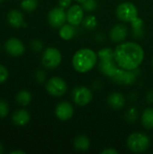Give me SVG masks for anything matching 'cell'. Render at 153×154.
I'll use <instances>...</instances> for the list:
<instances>
[{
  "instance_id": "cell-35",
  "label": "cell",
  "mask_w": 153,
  "mask_h": 154,
  "mask_svg": "<svg viewBox=\"0 0 153 154\" xmlns=\"http://www.w3.org/2000/svg\"><path fill=\"white\" fill-rule=\"evenodd\" d=\"M3 1H4V0H0V3H2Z\"/></svg>"
},
{
  "instance_id": "cell-30",
  "label": "cell",
  "mask_w": 153,
  "mask_h": 154,
  "mask_svg": "<svg viewBox=\"0 0 153 154\" xmlns=\"http://www.w3.org/2000/svg\"><path fill=\"white\" fill-rule=\"evenodd\" d=\"M60 6L62 8H68L71 5V0H59Z\"/></svg>"
},
{
  "instance_id": "cell-21",
  "label": "cell",
  "mask_w": 153,
  "mask_h": 154,
  "mask_svg": "<svg viewBox=\"0 0 153 154\" xmlns=\"http://www.w3.org/2000/svg\"><path fill=\"white\" fill-rule=\"evenodd\" d=\"M132 27L133 31V34L136 37H141L143 35V21L140 17L134 19L132 23Z\"/></svg>"
},
{
  "instance_id": "cell-6",
  "label": "cell",
  "mask_w": 153,
  "mask_h": 154,
  "mask_svg": "<svg viewBox=\"0 0 153 154\" xmlns=\"http://www.w3.org/2000/svg\"><path fill=\"white\" fill-rule=\"evenodd\" d=\"M41 61L44 67L48 69H55L61 62L60 51L56 48H47L41 58Z\"/></svg>"
},
{
  "instance_id": "cell-12",
  "label": "cell",
  "mask_w": 153,
  "mask_h": 154,
  "mask_svg": "<svg viewBox=\"0 0 153 154\" xmlns=\"http://www.w3.org/2000/svg\"><path fill=\"white\" fill-rule=\"evenodd\" d=\"M5 48L6 52L11 55V56H21L23 52H24V46L23 44V42L18 40L17 38H11L9 39L5 44Z\"/></svg>"
},
{
  "instance_id": "cell-33",
  "label": "cell",
  "mask_w": 153,
  "mask_h": 154,
  "mask_svg": "<svg viewBox=\"0 0 153 154\" xmlns=\"http://www.w3.org/2000/svg\"><path fill=\"white\" fill-rule=\"evenodd\" d=\"M4 151H5V150H4V147H3V145L0 143V154L3 153V152H4Z\"/></svg>"
},
{
  "instance_id": "cell-36",
  "label": "cell",
  "mask_w": 153,
  "mask_h": 154,
  "mask_svg": "<svg viewBox=\"0 0 153 154\" xmlns=\"http://www.w3.org/2000/svg\"><path fill=\"white\" fill-rule=\"evenodd\" d=\"M152 64H153V60H152Z\"/></svg>"
},
{
  "instance_id": "cell-22",
  "label": "cell",
  "mask_w": 153,
  "mask_h": 154,
  "mask_svg": "<svg viewBox=\"0 0 153 154\" xmlns=\"http://www.w3.org/2000/svg\"><path fill=\"white\" fill-rule=\"evenodd\" d=\"M32 101V95L26 90H22L16 95V102L22 106H27Z\"/></svg>"
},
{
  "instance_id": "cell-11",
  "label": "cell",
  "mask_w": 153,
  "mask_h": 154,
  "mask_svg": "<svg viewBox=\"0 0 153 154\" xmlns=\"http://www.w3.org/2000/svg\"><path fill=\"white\" fill-rule=\"evenodd\" d=\"M99 60L100 61L98 67L100 71L106 76L112 79L119 69L115 65L116 62L115 60V58H106V59H99Z\"/></svg>"
},
{
  "instance_id": "cell-24",
  "label": "cell",
  "mask_w": 153,
  "mask_h": 154,
  "mask_svg": "<svg viewBox=\"0 0 153 154\" xmlns=\"http://www.w3.org/2000/svg\"><path fill=\"white\" fill-rule=\"evenodd\" d=\"M83 23H84V26L87 29L92 30V29H94L96 26V23L97 22H96V18L94 15H88V16H87L84 19Z\"/></svg>"
},
{
  "instance_id": "cell-15",
  "label": "cell",
  "mask_w": 153,
  "mask_h": 154,
  "mask_svg": "<svg viewBox=\"0 0 153 154\" xmlns=\"http://www.w3.org/2000/svg\"><path fill=\"white\" fill-rule=\"evenodd\" d=\"M107 103L110 107H112L115 110H119L122 109L124 105H125V98L124 97L118 92L112 93L108 98H107Z\"/></svg>"
},
{
  "instance_id": "cell-23",
  "label": "cell",
  "mask_w": 153,
  "mask_h": 154,
  "mask_svg": "<svg viewBox=\"0 0 153 154\" xmlns=\"http://www.w3.org/2000/svg\"><path fill=\"white\" fill-rule=\"evenodd\" d=\"M21 6L26 12H32L38 6V0H23Z\"/></svg>"
},
{
  "instance_id": "cell-10",
  "label": "cell",
  "mask_w": 153,
  "mask_h": 154,
  "mask_svg": "<svg viewBox=\"0 0 153 154\" xmlns=\"http://www.w3.org/2000/svg\"><path fill=\"white\" fill-rule=\"evenodd\" d=\"M84 18L83 7L78 5H72L67 12V21L73 26L80 24Z\"/></svg>"
},
{
  "instance_id": "cell-13",
  "label": "cell",
  "mask_w": 153,
  "mask_h": 154,
  "mask_svg": "<svg viewBox=\"0 0 153 154\" xmlns=\"http://www.w3.org/2000/svg\"><path fill=\"white\" fill-rule=\"evenodd\" d=\"M55 114H56V116L60 120L68 121L72 117V116L74 114V109H73V106H71V104L64 101V102L60 103L57 106Z\"/></svg>"
},
{
  "instance_id": "cell-32",
  "label": "cell",
  "mask_w": 153,
  "mask_h": 154,
  "mask_svg": "<svg viewBox=\"0 0 153 154\" xmlns=\"http://www.w3.org/2000/svg\"><path fill=\"white\" fill-rule=\"evenodd\" d=\"M11 154H14V153H21V154H24V152H22V151H13L10 152Z\"/></svg>"
},
{
  "instance_id": "cell-16",
  "label": "cell",
  "mask_w": 153,
  "mask_h": 154,
  "mask_svg": "<svg viewBox=\"0 0 153 154\" xmlns=\"http://www.w3.org/2000/svg\"><path fill=\"white\" fill-rule=\"evenodd\" d=\"M12 119H13V122L16 125L23 126V125H27L28 122L30 121V114L24 109L17 110L14 113Z\"/></svg>"
},
{
  "instance_id": "cell-18",
  "label": "cell",
  "mask_w": 153,
  "mask_h": 154,
  "mask_svg": "<svg viewBox=\"0 0 153 154\" xmlns=\"http://www.w3.org/2000/svg\"><path fill=\"white\" fill-rule=\"evenodd\" d=\"M90 142L89 139L85 135H79L74 140V147L79 152H86L89 149Z\"/></svg>"
},
{
  "instance_id": "cell-26",
  "label": "cell",
  "mask_w": 153,
  "mask_h": 154,
  "mask_svg": "<svg viewBox=\"0 0 153 154\" xmlns=\"http://www.w3.org/2000/svg\"><path fill=\"white\" fill-rule=\"evenodd\" d=\"M9 113V106L6 101L0 100V118L5 117Z\"/></svg>"
},
{
  "instance_id": "cell-7",
  "label": "cell",
  "mask_w": 153,
  "mask_h": 154,
  "mask_svg": "<svg viewBox=\"0 0 153 154\" xmlns=\"http://www.w3.org/2000/svg\"><path fill=\"white\" fill-rule=\"evenodd\" d=\"M72 97L75 104L80 106L88 105L93 98L91 91L86 87H77L76 88H74L72 92Z\"/></svg>"
},
{
  "instance_id": "cell-19",
  "label": "cell",
  "mask_w": 153,
  "mask_h": 154,
  "mask_svg": "<svg viewBox=\"0 0 153 154\" xmlns=\"http://www.w3.org/2000/svg\"><path fill=\"white\" fill-rule=\"evenodd\" d=\"M142 124L146 129H153V108L149 107L143 111Z\"/></svg>"
},
{
  "instance_id": "cell-34",
  "label": "cell",
  "mask_w": 153,
  "mask_h": 154,
  "mask_svg": "<svg viewBox=\"0 0 153 154\" xmlns=\"http://www.w3.org/2000/svg\"><path fill=\"white\" fill-rule=\"evenodd\" d=\"M75 1H77V2H78V3H83V2H85L86 0H75Z\"/></svg>"
},
{
  "instance_id": "cell-25",
  "label": "cell",
  "mask_w": 153,
  "mask_h": 154,
  "mask_svg": "<svg viewBox=\"0 0 153 154\" xmlns=\"http://www.w3.org/2000/svg\"><path fill=\"white\" fill-rule=\"evenodd\" d=\"M82 4H83V6H82L83 9L86 10V11H87V12L94 11L97 7L96 0H86Z\"/></svg>"
},
{
  "instance_id": "cell-4",
  "label": "cell",
  "mask_w": 153,
  "mask_h": 154,
  "mask_svg": "<svg viewBox=\"0 0 153 154\" xmlns=\"http://www.w3.org/2000/svg\"><path fill=\"white\" fill-rule=\"evenodd\" d=\"M115 13L119 20L126 23H132L138 17V9L135 5L131 2H124L120 4L116 8Z\"/></svg>"
},
{
  "instance_id": "cell-14",
  "label": "cell",
  "mask_w": 153,
  "mask_h": 154,
  "mask_svg": "<svg viewBox=\"0 0 153 154\" xmlns=\"http://www.w3.org/2000/svg\"><path fill=\"white\" fill-rule=\"evenodd\" d=\"M128 34L127 27L124 24H116L110 31V38L114 42H124Z\"/></svg>"
},
{
  "instance_id": "cell-31",
  "label": "cell",
  "mask_w": 153,
  "mask_h": 154,
  "mask_svg": "<svg viewBox=\"0 0 153 154\" xmlns=\"http://www.w3.org/2000/svg\"><path fill=\"white\" fill-rule=\"evenodd\" d=\"M102 154H117L118 152L115 150V149H113V148H107V149H105L104 151L101 152Z\"/></svg>"
},
{
  "instance_id": "cell-9",
  "label": "cell",
  "mask_w": 153,
  "mask_h": 154,
  "mask_svg": "<svg viewBox=\"0 0 153 154\" xmlns=\"http://www.w3.org/2000/svg\"><path fill=\"white\" fill-rule=\"evenodd\" d=\"M112 79L121 85H132L136 80V76L133 70H126L119 67L115 75L112 78Z\"/></svg>"
},
{
  "instance_id": "cell-2",
  "label": "cell",
  "mask_w": 153,
  "mask_h": 154,
  "mask_svg": "<svg viewBox=\"0 0 153 154\" xmlns=\"http://www.w3.org/2000/svg\"><path fill=\"white\" fill-rule=\"evenodd\" d=\"M97 58V54L91 49H80L72 58L73 68L79 73L88 72L96 64Z\"/></svg>"
},
{
  "instance_id": "cell-28",
  "label": "cell",
  "mask_w": 153,
  "mask_h": 154,
  "mask_svg": "<svg viewBox=\"0 0 153 154\" xmlns=\"http://www.w3.org/2000/svg\"><path fill=\"white\" fill-rule=\"evenodd\" d=\"M31 46H32V49L34 50L35 51H39L42 49V43L39 40H34L33 42H32Z\"/></svg>"
},
{
  "instance_id": "cell-5",
  "label": "cell",
  "mask_w": 153,
  "mask_h": 154,
  "mask_svg": "<svg viewBox=\"0 0 153 154\" xmlns=\"http://www.w3.org/2000/svg\"><path fill=\"white\" fill-rule=\"evenodd\" d=\"M68 86L66 81L60 77H52L46 84L47 92L53 97H61L67 91Z\"/></svg>"
},
{
  "instance_id": "cell-20",
  "label": "cell",
  "mask_w": 153,
  "mask_h": 154,
  "mask_svg": "<svg viewBox=\"0 0 153 154\" xmlns=\"http://www.w3.org/2000/svg\"><path fill=\"white\" fill-rule=\"evenodd\" d=\"M74 34H75V29L73 25H71L70 23L69 24L64 23L60 29V36L65 41H69L72 39Z\"/></svg>"
},
{
  "instance_id": "cell-29",
  "label": "cell",
  "mask_w": 153,
  "mask_h": 154,
  "mask_svg": "<svg viewBox=\"0 0 153 154\" xmlns=\"http://www.w3.org/2000/svg\"><path fill=\"white\" fill-rule=\"evenodd\" d=\"M36 79H37L40 83L43 82V81L45 80V73H44L42 70L37 71V73H36Z\"/></svg>"
},
{
  "instance_id": "cell-27",
  "label": "cell",
  "mask_w": 153,
  "mask_h": 154,
  "mask_svg": "<svg viewBox=\"0 0 153 154\" xmlns=\"http://www.w3.org/2000/svg\"><path fill=\"white\" fill-rule=\"evenodd\" d=\"M8 78V70L6 68L0 64V84L5 82Z\"/></svg>"
},
{
  "instance_id": "cell-17",
  "label": "cell",
  "mask_w": 153,
  "mask_h": 154,
  "mask_svg": "<svg viewBox=\"0 0 153 154\" xmlns=\"http://www.w3.org/2000/svg\"><path fill=\"white\" fill-rule=\"evenodd\" d=\"M7 21L10 25L13 27L18 28L21 27L24 23H23V16L21 12L18 10H12L8 13L7 14Z\"/></svg>"
},
{
  "instance_id": "cell-1",
  "label": "cell",
  "mask_w": 153,
  "mask_h": 154,
  "mask_svg": "<svg viewBox=\"0 0 153 154\" xmlns=\"http://www.w3.org/2000/svg\"><path fill=\"white\" fill-rule=\"evenodd\" d=\"M143 59V49L136 42H123L115 50V60L117 66L126 70H135L142 63Z\"/></svg>"
},
{
  "instance_id": "cell-3",
  "label": "cell",
  "mask_w": 153,
  "mask_h": 154,
  "mask_svg": "<svg viewBox=\"0 0 153 154\" xmlns=\"http://www.w3.org/2000/svg\"><path fill=\"white\" fill-rule=\"evenodd\" d=\"M151 144V141L148 135L143 133H133L127 138V147L133 152H143Z\"/></svg>"
},
{
  "instance_id": "cell-8",
  "label": "cell",
  "mask_w": 153,
  "mask_h": 154,
  "mask_svg": "<svg viewBox=\"0 0 153 154\" xmlns=\"http://www.w3.org/2000/svg\"><path fill=\"white\" fill-rule=\"evenodd\" d=\"M50 24L54 28H60L67 20V14L62 7H55L51 9L48 15Z\"/></svg>"
}]
</instances>
